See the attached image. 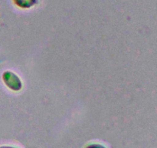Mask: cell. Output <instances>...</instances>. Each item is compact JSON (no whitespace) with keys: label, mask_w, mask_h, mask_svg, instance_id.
Listing matches in <instances>:
<instances>
[{"label":"cell","mask_w":157,"mask_h":148,"mask_svg":"<svg viewBox=\"0 0 157 148\" xmlns=\"http://www.w3.org/2000/svg\"><path fill=\"white\" fill-rule=\"evenodd\" d=\"M3 79L6 84L13 90H18L21 87V82L20 79L12 72H6L3 75Z\"/></svg>","instance_id":"1"},{"label":"cell","mask_w":157,"mask_h":148,"mask_svg":"<svg viewBox=\"0 0 157 148\" xmlns=\"http://www.w3.org/2000/svg\"><path fill=\"white\" fill-rule=\"evenodd\" d=\"M0 148H14V147H11V146H1Z\"/></svg>","instance_id":"2"}]
</instances>
